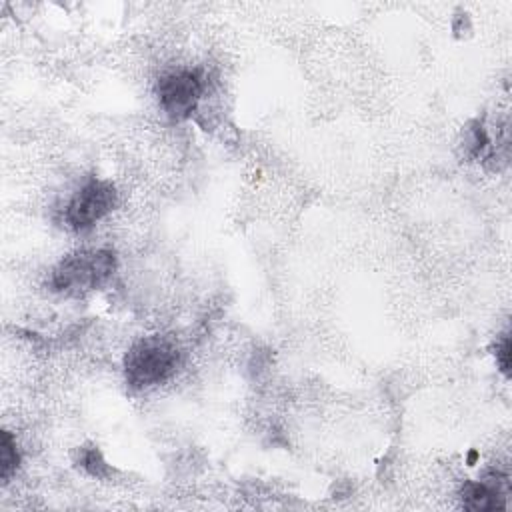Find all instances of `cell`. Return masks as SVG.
I'll use <instances>...</instances> for the list:
<instances>
[{
  "label": "cell",
  "instance_id": "cell-1",
  "mask_svg": "<svg viewBox=\"0 0 512 512\" xmlns=\"http://www.w3.org/2000/svg\"><path fill=\"white\" fill-rule=\"evenodd\" d=\"M180 364V350L168 336H144L124 358L126 382L134 390L156 386L170 378Z\"/></svg>",
  "mask_w": 512,
  "mask_h": 512
},
{
  "label": "cell",
  "instance_id": "cell-2",
  "mask_svg": "<svg viewBox=\"0 0 512 512\" xmlns=\"http://www.w3.org/2000/svg\"><path fill=\"white\" fill-rule=\"evenodd\" d=\"M114 270L116 256L110 250H80L54 268L50 286L56 292L78 296L102 286Z\"/></svg>",
  "mask_w": 512,
  "mask_h": 512
},
{
  "label": "cell",
  "instance_id": "cell-3",
  "mask_svg": "<svg viewBox=\"0 0 512 512\" xmlns=\"http://www.w3.org/2000/svg\"><path fill=\"white\" fill-rule=\"evenodd\" d=\"M202 90H204V80L200 70L196 68L170 70L162 74L156 84L160 106L174 120H184L194 112Z\"/></svg>",
  "mask_w": 512,
  "mask_h": 512
},
{
  "label": "cell",
  "instance_id": "cell-4",
  "mask_svg": "<svg viewBox=\"0 0 512 512\" xmlns=\"http://www.w3.org/2000/svg\"><path fill=\"white\" fill-rule=\"evenodd\" d=\"M116 204V188L108 180L90 178L68 202L66 222L74 230L92 228Z\"/></svg>",
  "mask_w": 512,
  "mask_h": 512
},
{
  "label": "cell",
  "instance_id": "cell-5",
  "mask_svg": "<svg viewBox=\"0 0 512 512\" xmlns=\"http://www.w3.org/2000/svg\"><path fill=\"white\" fill-rule=\"evenodd\" d=\"M508 476L498 470H486L480 480L466 482L462 486V504L474 512H492L506 508V492Z\"/></svg>",
  "mask_w": 512,
  "mask_h": 512
},
{
  "label": "cell",
  "instance_id": "cell-6",
  "mask_svg": "<svg viewBox=\"0 0 512 512\" xmlns=\"http://www.w3.org/2000/svg\"><path fill=\"white\" fill-rule=\"evenodd\" d=\"M486 146H488L486 128L478 120L470 122V126L464 130V150H466V154L470 158H478Z\"/></svg>",
  "mask_w": 512,
  "mask_h": 512
},
{
  "label": "cell",
  "instance_id": "cell-7",
  "mask_svg": "<svg viewBox=\"0 0 512 512\" xmlns=\"http://www.w3.org/2000/svg\"><path fill=\"white\" fill-rule=\"evenodd\" d=\"M20 462V456H18V450H16V444L10 436V432H2V442H0V478L6 482L8 476L16 470Z\"/></svg>",
  "mask_w": 512,
  "mask_h": 512
},
{
  "label": "cell",
  "instance_id": "cell-8",
  "mask_svg": "<svg viewBox=\"0 0 512 512\" xmlns=\"http://www.w3.org/2000/svg\"><path fill=\"white\" fill-rule=\"evenodd\" d=\"M80 466L90 474V476H96V478H104L110 468L106 464V460L102 458L100 450L96 446H88V448H82L80 450Z\"/></svg>",
  "mask_w": 512,
  "mask_h": 512
},
{
  "label": "cell",
  "instance_id": "cell-9",
  "mask_svg": "<svg viewBox=\"0 0 512 512\" xmlns=\"http://www.w3.org/2000/svg\"><path fill=\"white\" fill-rule=\"evenodd\" d=\"M496 362L500 370L508 376L510 374V336L508 334H504L496 344Z\"/></svg>",
  "mask_w": 512,
  "mask_h": 512
}]
</instances>
